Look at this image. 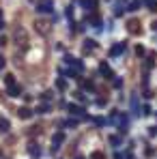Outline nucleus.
I'll return each mask as SVG.
<instances>
[{"instance_id": "8", "label": "nucleus", "mask_w": 157, "mask_h": 159, "mask_svg": "<svg viewBox=\"0 0 157 159\" xmlns=\"http://www.w3.org/2000/svg\"><path fill=\"white\" fill-rule=\"evenodd\" d=\"M123 50H125V43H118V45H114V48H112V56H116V54H121L123 52Z\"/></svg>"}, {"instance_id": "5", "label": "nucleus", "mask_w": 157, "mask_h": 159, "mask_svg": "<svg viewBox=\"0 0 157 159\" xmlns=\"http://www.w3.org/2000/svg\"><path fill=\"white\" fill-rule=\"evenodd\" d=\"M97 48V43L93 41V39H88V41H84V52H93Z\"/></svg>"}, {"instance_id": "28", "label": "nucleus", "mask_w": 157, "mask_h": 159, "mask_svg": "<svg viewBox=\"0 0 157 159\" xmlns=\"http://www.w3.org/2000/svg\"><path fill=\"white\" fill-rule=\"evenodd\" d=\"M78 159H82V157H78Z\"/></svg>"}, {"instance_id": "1", "label": "nucleus", "mask_w": 157, "mask_h": 159, "mask_svg": "<svg viewBox=\"0 0 157 159\" xmlns=\"http://www.w3.org/2000/svg\"><path fill=\"white\" fill-rule=\"evenodd\" d=\"M37 11H41V13H48V11H52V2H50V0H41V2L37 4Z\"/></svg>"}, {"instance_id": "13", "label": "nucleus", "mask_w": 157, "mask_h": 159, "mask_svg": "<svg viewBox=\"0 0 157 159\" xmlns=\"http://www.w3.org/2000/svg\"><path fill=\"white\" fill-rule=\"evenodd\" d=\"M4 82H7V86H13V84H15V78H13V75H7Z\"/></svg>"}, {"instance_id": "17", "label": "nucleus", "mask_w": 157, "mask_h": 159, "mask_svg": "<svg viewBox=\"0 0 157 159\" xmlns=\"http://www.w3.org/2000/svg\"><path fill=\"white\" fill-rule=\"evenodd\" d=\"M84 88H86V90H93L95 86H93V82H84Z\"/></svg>"}, {"instance_id": "12", "label": "nucleus", "mask_w": 157, "mask_h": 159, "mask_svg": "<svg viewBox=\"0 0 157 159\" xmlns=\"http://www.w3.org/2000/svg\"><path fill=\"white\" fill-rule=\"evenodd\" d=\"M45 112H48V103H43V106L37 107V114H45Z\"/></svg>"}, {"instance_id": "2", "label": "nucleus", "mask_w": 157, "mask_h": 159, "mask_svg": "<svg viewBox=\"0 0 157 159\" xmlns=\"http://www.w3.org/2000/svg\"><path fill=\"white\" fill-rule=\"evenodd\" d=\"M99 71L105 75V80H112V78H114V73H112V69L108 67V62H101V65H99Z\"/></svg>"}, {"instance_id": "7", "label": "nucleus", "mask_w": 157, "mask_h": 159, "mask_svg": "<svg viewBox=\"0 0 157 159\" xmlns=\"http://www.w3.org/2000/svg\"><path fill=\"white\" fill-rule=\"evenodd\" d=\"M62 140H65V135H62V133H56V135H54V151L62 144Z\"/></svg>"}, {"instance_id": "10", "label": "nucleus", "mask_w": 157, "mask_h": 159, "mask_svg": "<svg viewBox=\"0 0 157 159\" xmlns=\"http://www.w3.org/2000/svg\"><path fill=\"white\" fill-rule=\"evenodd\" d=\"M127 26H129V30H131V32H140V28H138V22H129Z\"/></svg>"}, {"instance_id": "15", "label": "nucleus", "mask_w": 157, "mask_h": 159, "mask_svg": "<svg viewBox=\"0 0 157 159\" xmlns=\"http://www.w3.org/2000/svg\"><path fill=\"white\" fill-rule=\"evenodd\" d=\"M88 22H90V24H99V17H97V15H90Z\"/></svg>"}, {"instance_id": "11", "label": "nucleus", "mask_w": 157, "mask_h": 159, "mask_svg": "<svg viewBox=\"0 0 157 159\" xmlns=\"http://www.w3.org/2000/svg\"><path fill=\"white\" fill-rule=\"evenodd\" d=\"M56 86H58V90H65V88H67V82H65V80H58Z\"/></svg>"}, {"instance_id": "24", "label": "nucleus", "mask_w": 157, "mask_h": 159, "mask_svg": "<svg viewBox=\"0 0 157 159\" xmlns=\"http://www.w3.org/2000/svg\"><path fill=\"white\" fill-rule=\"evenodd\" d=\"M151 11H157V2H155V4H151Z\"/></svg>"}, {"instance_id": "18", "label": "nucleus", "mask_w": 157, "mask_h": 159, "mask_svg": "<svg viewBox=\"0 0 157 159\" xmlns=\"http://www.w3.org/2000/svg\"><path fill=\"white\" fill-rule=\"evenodd\" d=\"M41 99H43V101H50V99H52V93H43V97H41Z\"/></svg>"}, {"instance_id": "22", "label": "nucleus", "mask_w": 157, "mask_h": 159, "mask_svg": "<svg viewBox=\"0 0 157 159\" xmlns=\"http://www.w3.org/2000/svg\"><path fill=\"white\" fill-rule=\"evenodd\" d=\"M0 45H7V37H0Z\"/></svg>"}, {"instance_id": "25", "label": "nucleus", "mask_w": 157, "mask_h": 159, "mask_svg": "<svg viewBox=\"0 0 157 159\" xmlns=\"http://www.w3.org/2000/svg\"><path fill=\"white\" fill-rule=\"evenodd\" d=\"M2 28H4V22H0V30H2Z\"/></svg>"}, {"instance_id": "9", "label": "nucleus", "mask_w": 157, "mask_h": 159, "mask_svg": "<svg viewBox=\"0 0 157 159\" xmlns=\"http://www.w3.org/2000/svg\"><path fill=\"white\" fill-rule=\"evenodd\" d=\"M9 95H11V97H17V95H20V86H15V84L9 86Z\"/></svg>"}, {"instance_id": "14", "label": "nucleus", "mask_w": 157, "mask_h": 159, "mask_svg": "<svg viewBox=\"0 0 157 159\" xmlns=\"http://www.w3.org/2000/svg\"><path fill=\"white\" fill-rule=\"evenodd\" d=\"M90 159H104V155H101V153H99V151H95V153H93V155H90Z\"/></svg>"}, {"instance_id": "4", "label": "nucleus", "mask_w": 157, "mask_h": 159, "mask_svg": "<svg viewBox=\"0 0 157 159\" xmlns=\"http://www.w3.org/2000/svg\"><path fill=\"white\" fill-rule=\"evenodd\" d=\"M17 114H20V118H30V116H32V110H28V107L24 106V107L17 110Z\"/></svg>"}, {"instance_id": "21", "label": "nucleus", "mask_w": 157, "mask_h": 159, "mask_svg": "<svg viewBox=\"0 0 157 159\" xmlns=\"http://www.w3.org/2000/svg\"><path fill=\"white\" fill-rule=\"evenodd\" d=\"M110 142H112V144H118V142H121V138H116V135H112V138H110Z\"/></svg>"}, {"instance_id": "16", "label": "nucleus", "mask_w": 157, "mask_h": 159, "mask_svg": "<svg viewBox=\"0 0 157 159\" xmlns=\"http://www.w3.org/2000/svg\"><path fill=\"white\" fill-rule=\"evenodd\" d=\"M138 7H140V2H138V0H136V2H131V4H129V11H136V9H138Z\"/></svg>"}, {"instance_id": "23", "label": "nucleus", "mask_w": 157, "mask_h": 159, "mask_svg": "<svg viewBox=\"0 0 157 159\" xmlns=\"http://www.w3.org/2000/svg\"><path fill=\"white\" fill-rule=\"evenodd\" d=\"M2 67H4V58L0 56V69H2Z\"/></svg>"}, {"instance_id": "19", "label": "nucleus", "mask_w": 157, "mask_h": 159, "mask_svg": "<svg viewBox=\"0 0 157 159\" xmlns=\"http://www.w3.org/2000/svg\"><path fill=\"white\" fill-rule=\"evenodd\" d=\"M30 153H32V155H39V148H37L35 144H30Z\"/></svg>"}, {"instance_id": "3", "label": "nucleus", "mask_w": 157, "mask_h": 159, "mask_svg": "<svg viewBox=\"0 0 157 159\" xmlns=\"http://www.w3.org/2000/svg\"><path fill=\"white\" fill-rule=\"evenodd\" d=\"M9 129H11V123H9L4 116H0V133H7Z\"/></svg>"}, {"instance_id": "20", "label": "nucleus", "mask_w": 157, "mask_h": 159, "mask_svg": "<svg viewBox=\"0 0 157 159\" xmlns=\"http://www.w3.org/2000/svg\"><path fill=\"white\" fill-rule=\"evenodd\" d=\"M86 4H88L90 9H95V7H97V0H86Z\"/></svg>"}, {"instance_id": "26", "label": "nucleus", "mask_w": 157, "mask_h": 159, "mask_svg": "<svg viewBox=\"0 0 157 159\" xmlns=\"http://www.w3.org/2000/svg\"><path fill=\"white\" fill-rule=\"evenodd\" d=\"M153 30H157V22H155V24H153Z\"/></svg>"}, {"instance_id": "6", "label": "nucleus", "mask_w": 157, "mask_h": 159, "mask_svg": "<svg viewBox=\"0 0 157 159\" xmlns=\"http://www.w3.org/2000/svg\"><path fill=\"white\" fill-rule=\"evenodd\" d=\"M67 110H69L71 114H84V110H82L80 106H76V103H69V106H67Z\"/></svg>"}, {"instance_id": "27", "label": "nucleus", "mask_w": 157, "mask_h": 159, "mask_svg": "<svg viewBox=\"0 0 157 159\" xmlns=\"http://www.w3.org/2000/svg\"><path fill=\"white\" fill-rule=\"evenodd\" d=\"M0 17H2V11H0Z\"/></svg>"}]
</instances>
